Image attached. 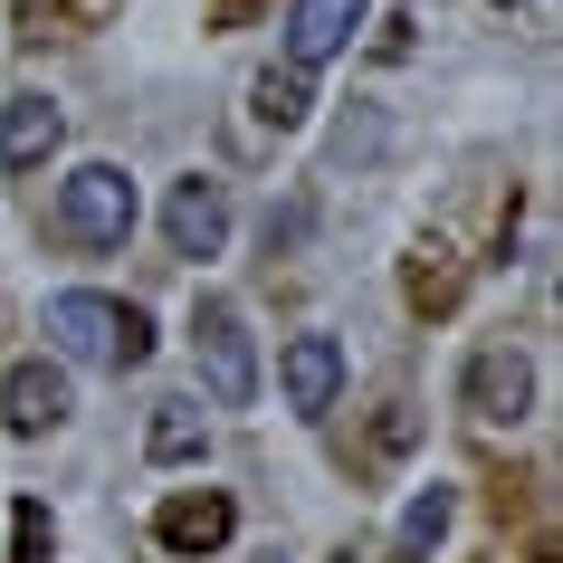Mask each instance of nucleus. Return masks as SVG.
Here are the masks:
<instances>
[{
	"mask_svg": "<svg viewBox=\"0 0 563 563\" xmlns=\"http://www.w3.org/2000/svg\"><path fill=\"white\" fill-rule=\"evenodd\" d=\"M48 334H58L77 363H96V373H134V363L153 354V325H144V316L115 306V297H87V287L48 297Z\"/></svg>",
	"mask_w": 563,
	"mask_h": 563,
	"instance_id": "nucleus-1",
	"label": "nucleus"
},
{
	"mask_svg": "<svg viewBox=\"0 0 563 563\" xmlns=\"http://www.w3.org/2000/svg\"><path fill=\"white\" fill-rule=\"evenodd\" d=\"M48 230H58L67 249H124V230H134V181H124L115 163H77V173L58 181Z\"/></svg>",
	"mask_w": 563,
	"mask_h": 563,
	"instance_id": "nucleus-2",
	"label": "nucleus"
},
{
	"mask_svg": "<svg viewBox=\"0 0 563 563\" xmlns=\"http://www.w3.org/2000/svg\"><path fill=\"white\" fill-rule=\"evenodd\" d=\"M191 344H201L210 401H230V411H249V401H258V354H249V316H239L230 297H210L201 316H191Z\"/></svg>",
	"mask_w": 563,
	"mask_h": 563,
	"instance_id": "nucleus-3",
	"label": "nucleus"
},
{
	"mask_svg": "<svg viewBox=\"0 0 563 563\" xmlns=\"http://www.w3.org/2000/svg\"><path fill=\"white\" fill-rule=\"evenodd\" d=\"M163 230H173L181 258H220V239H230V191H220L210 173L173 181V210H163Z\"/></svg>",
	"mask_w": 563,
	"mask_h": 563,
	"instance_id": "nucleus-4",
	"label": "nucleus"
},
{
	"mask_svg": "<svg viewBox=\"0 0 563 563\" xmlns=\"http://www.w3.org/2000/svg\"><path fill=\"white\" fill-rule=\"evenodd\" d=\"M468 411L477 420H526L534 411V363L516 354V344H487V354L468 363Z\"/></svg>",
	"mask_w": 563,
	"mask_h": 563,
	"instance_id": "nucleus-5",
	"label": "nucleus"
},
{
	"mask_svg": "<svg viewBox=\"0 0 563 563\" xmlns=\"http://www.w3.org/2000/svg\"><path fill=\"white\" fill-rule=\"evenodd\" d=\"M0 420L20 430V440H48L67 420V373L58 363H10V383H0Z\"/></svg>",
	"mask_w": 563,
	"mask_h": 563,
	"instance_id": "nucleus-6",
	"label": "nucleus"
},
{
	"mask_svg": "<svg viewBox=\"0 0 563 563\" xmlns=\"http://www.w3.org/2000/svg\"><path fill=\"white\" fill-rule=\"evenodd\" d=\"M354 30H363V0H297V10H287V67L344 58V48H354Z\"/></svg>",
	"mask_w": 563,
	"mask_h": 563,
	"instance_id": "nucleus-7",
	"label": "nucleus"
},
{
	"mask_svg": "<svg viewBox=\"0 0 563 563\" xmlns=\"http://www.w3.org/2000/svg\"><path fill=\"white\" fill-rule=\"evenodd\" d=\"M277 383H287V411H334V391H344V344L334 334H297L287 363H277Z\"/></svg>",
	"mask_w": 563,
	"mask_h": 563,
	"instance_id": "nucleus-8",
	"label": "nucleus"
},
{
	"mask_svg": "<svg viewBox=\"0 0 563 563\" xmlns=\"http://www.w3.org/2000/svg\"><path fill=\"white\" fill-rule=\"evenodd\" d=\"M153 534L173 544V554H220L239 534V506L220 497V487H201V497H163V516H153Z\"/></svg>",
	"mask_w": 563,
	"mask_h": 563,
	"instance_id": "nucleus-9",
	"label": "nucleus"
},
{
	"mask_svg": "<svg viewBox=\"0 0 563 563\" xmlns=\"http://www.w3.org/2000/svg\"><path fill=\"white\" fill-rule=\"evenodd\" d=\"M67 134V115L48 106V96H10V115H0V163L10 173H30V163H48Z\"/></svg>",
	"mask_w": 563,
	"mask_h": 563,
	"instance_id": "nucleus-10",
	"label": "nucleus"
},
{
	"mask_svg": "<svg viewBox=\"0 0 563 563\" xmlns=\"http://www.w3.org/2000/svg\"><path fill=\"white\" fill-rule=\"evenodd\" d=\"M401 297H411L420 316L459 306V249H449V239H420V249H411V267H401Z\"/></svg>",
	"mask_w": 563,
	"mask_h": 563,
	"instance_id": "nucleus-11",
	"label": "nucleus"
},
{
	"mask_svg": "<svg viewBox=\"0 0 563 563\" xmlns=\"http://www.w3.org/2000/svg\"><path fill=\"white\" fill-rule=\"evenodd\" d=\"M449 516H459V497H449V487H420L411 516H401V563H430V554H440Z\"/></svg>",
	"mask_w": 563,
	"mask_h": 563,
	"instance_id": "nucleus-12",
	"label": "nucleus"
},
{
	"mask_svg": "<svg viewBox=\"0 0 563 563\" xmlns=\"http://www.w3.org/2000/svg\"><path fill=\"white\" fill-rule=\"evenodd\" d=\"M249 106H258V124H277V134L306 124V106H316V96H306V67H267L258 87H249Z\"/></svg>",
	"mask_w": 563,
	"mask_h": 563,
	"instance_id": "nucleus-13",
	"label": "nucleus"
},
{
	"mask_svg": "<svg viewBox=\"0 0 563 563\" xmlns=\"http://www.w3.org/2000/svg\"><path fill=\"white\" fill-rule=\"evenodd\" d=\"M144 449L163 459V468L201 459V411H191V401H163V411H153V430H144Z\"/></svg>",
	"mask_w": 563,
	"mask_h": 563,
	"instance_id": "nucleus-14",
	"label": "nucleus"
},
{
	"mask_svg": "<svg viewBox=\"0 0 563 563\" xmlns=\"http://www.w3.org/2000/svg\"><path fill=\"white\" fill-rule=\"evenodd\" d=\"M10 526H20V563H48V506L20 497V516H10Z\"/></svg>",
	"mask_w": 563,
	"mask_h": 563,
	"instance_id": "nucleus-15",
	"label": "nucleus"
},
{
	"mask_svg": "<svg viewBox=\"0 0 563 563\" xmlns=\"http://www.w3.org/2000/svg\"><path fill=\"white\" fill-rule=\"evenodd\" d=\"M258 10H267V0H210V20H220V30H249Z\"/></svg>",
	"mask_w": 563,
	"mask_h": 563,
	"instance_id": "nucleus-16",
	"label": "nucleus"
},
{
	"mask_svg": "<svg viewBox=\"0 0 563 563\" xmlns=\"http://www.w3.org/2000/svg\"><path fill=\"white\" fill-rule=\"evenodd\" d=\"M506 10H516V0H506Z\"/></svg>",
	"mask_w": 563,
	"mask_h": 563,
	"instance_id": "nucleus-17",
	"label": "nucleus"
},
{
	"mask_svg": "<svg viewBox=\"0 0 563 563\" xmlns=\"http://www.w3.org/2000/svg\"><path fill=\"white\" fill-rule=\"evenodd\" d=\"M544 563H554V554H544Z\"/></svg>",
	"mask_w": 563,
	"mask_h": 563,
	"instance_id": "nucleus-18",
	"label": "nucleus"
},
{
	"mask_svg": "<svg viewBox=\"0 0 563 563\" xmlns=\"http://www.w3.org/2000/svg\"><path fill=\"white\" fill-rule=\"evenodd\" d=\"M344 563H354V554H344Z\"/></svg>",
	"mask_w": 563,
	"mask_h": 563,
	"instance_id": "nucleus-19",
	"label": "nucleus"
}]
</instances>
